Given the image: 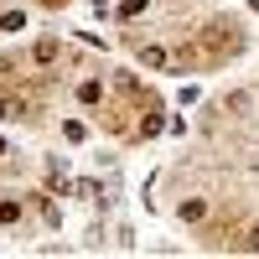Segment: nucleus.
<instances>
[{
	"mask_svg": "<svg viewBox=\"0 0 259 259\" xmlns=\"http://www.w3.org/2000/svg\"><path fill=\"white\" fill-rule=\"evenodd\" d=\"M145 6H150V0H119V21H135Z\"/></svg>",
	"mask_w": 259,
	"mask_h": 259,
	"instance_id": "6",
	"label": "nucleus"
},
{
	"mask_svg": "<svg viewBox=\"0 0 259 259\" xmlns=\"http://www.w3.org/2000/svg\"><path fill=\"white\" fill-rule=\"evenodd\" d=\"M62 52H68V47H62V36H36L31 47L21 52V62H16V68H26V73H36V78H47L57 62H62Z\"/></svg>",
	"mask_w": 259,
	"mask_h": 259,
	"instance_id": "1",
	"label": "nucleus"
},
{
	"mask_svg": "<svg viewBox=\"0 0 259 259\" xmlns=\"http://www.w3.org/2000/svg\"><path fill=\"white\" fill-rule=\"evenodd\" d=\"M207 212H212V197H182V202H177V218H182V223H202Z\"/></svg>",
	"mask_w": 259,
	"mask_h": 259,
	"instance_id": "3",
	"label": "nucleus"
},
{
	"mask_svg": "<svg viewBox=\"0 0 259 259\" xmlns=\"http://www.w3.org/2000/svg\"><path fill=\"white\" fill-rule=\"evenodd\" d=\"M6 156H11V145H6V135H0V161H6Z\"/></svg>",
	"mask_w": 259,
	"mask_h": 259,
	"instance_id": "8",
	"label": "nucleus"
},
{
	"mask_svg": "<svg viewBox=\"0 0 259 259\" xmlns=\"http://www.w3.org/2000/svg\"><path fill=\"white\" fill-rule=\"evenodd\" d=\"M26 202L31 197H16V192L0 197V228H21V223H26Z\"/></svg>",
	"mask_w": 259,
	"mask_h": 259,
	"instance_id": "2",
	"label": "nucleus"
},
{
	"mask_svg": "<svg viewBox=\"0 0 259 259\" xmlns=\"http://www.w3.org/2000/svg\"><path fill=\"white\" fill-rule=\"evenodd\" d=\"M0 31H6V36H16V31H26V11H21V6H11V11H0Z\"/></svg>",
	"mask_w": 259,
	"mask_h": 259,
	"instance_id": "4",
	"label": "nucleus"
},
{
	"mask_svg": "<svg viewBox=\"0 0 259 259\" xmlns=\"http://www.w3.org/2000/svg\"><path fill=\"white\" fill-rule=\"evenodd\" d=\"M239 249H249V254H259V223H254V228L244 233V244H239Z\"/></svg>",
	"mask_w": 259,
	"mask_h": 259,
	"instance_id": "7",
	"label": "nucleus"
},
{
	"mask_svg": "<svg viewBox=\"0 0 259 259\" xmlns=\"http://www.w3.org/2000/svg\"><path fill=\"white\" fill-rule=\"evenodd\" d=\"M62 140H68V145L89 140V124H83V119H62Z\"/></svg>",
	"mask_w": 259,
	"mask_h": 259,
	"instance_id": "5",
	"label": "nucleus"
}]
</instances>
